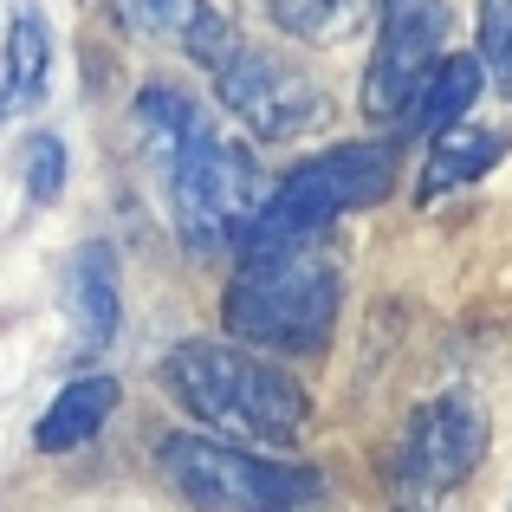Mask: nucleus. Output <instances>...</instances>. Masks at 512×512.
I'll return each mask as SVG.
<instances>
[{
    "instance_id": "f257e3e1",
    "label": "nucleus",
    "mask_w": 512,
    "mask_h": 512,
    "mask_svg": "<svg viewBox=\"0 0 512 512\" xmlns=\"http://www.w3.org/2000/svg\"><path fill=\"white\" fill-rule=\"evenodd\" d=\"M344 312V273L312 240L299 247H247L240 273L227 279V331L266 357H318Z\"/></svg>"
},
{
    "instance_id": "f03ea898",
    "label": "nucleus",
    "mask_w": 512,
    "mask_h": 512,
    "mask_svg": "<svg viewBox=\"0 0 512 512\" xmlns=\"http://www.w3.org/2000/svg\"><path fill=\"white\" fill-rule=\"evenodd\" d=\"M169 396L214 435H247V441H292L312 415V396L292 370L273 357L214 338H188L163 357Z\"/></svg>"
},
{
    "instance_id": "7ed1b4c3",
    "label": "nucleus",
    "mask_w": 512,
    "mask_h": 512,
    "mask_svg": "<svg viewBox=\"0 0 512 512\" xmlns=\"http://www.w3.org/2000/svg\"><path fill=\"white\" fill-rule=\"evenodd\" d=\"M156 467L195 512H305L325 493L318 467L266 461V454L227 448L214 435H163Z\"/></svg>"
},
{
    "instance_id": "20e7f679",
    "label": "nucleus",
    "mask_w": 512,
    "mask_h": 512,
    "mask_svg": "<svg viewBox=\"0 0 512 512\" xmlns=\"http://www.w3.org/2000/svg\"><path fill=\"white\" fill-rule=\"evenodd\" d=\"M389 188H396V143H338V150L299 163L266 195V214H260L247 247H299V240H318L331 221H344L357 208H376Z\"/></svg>"
},
{
    "instance_id": "39448f33",
    "label": "nucleus",
    "mask_w": 512,
    "mask_h": 512,
    "mask_svg": "<svg viewBox=\"0 0 512 512\" xmlns=\"http://www.w3.org/2000/svg\"><path fill=\"white\" fill-rule=\"evenodd\" d=\"M266 195L273 188H266L260 163L247 156V143H227L214 130L169 169V208H175V234H182L188 253L247 247L266 214Z\"/></svg>"
},
{
    "instance_id": "423d86ee",
    "label": "nucleus",
    "mask_w": 512,
    "mask_h": 512,
    "mask_svg": "<svg viewBox=\"0 0 512 512\" xmlns=\"http://www.w3.org/2000/svg\"><path fill=\"white\" fill-rule=\"evenodd\" d=\"M214 91H221L227 111L266 143H299V137H312V130L331 124L325 85H318L305 65H292L286 52L247 46V39H240V52L214 72Z\"/></svg>"
},
{
    "instance_id": "0eeeda50",
    "label": "nucleus",
    "mask_w": 512,
    "mask_h": 512,
    "mask_svg": "<svg viewBox=\"0 0 512 512\" xmlns=\"http://www.w3.org/2000/svg\"><path fill=\"white\" fill-rule=\"evenodd\" d=\"M448 59V7L441 0H376V52L363 72V111L396 117L415 104L428 72Z\"/></svg>"
},
{
    "instance_id": "6e6552de",
    "label": "nucleus",
    "mask_w": 512,
    "mask_h": 512,
    "mask_svg": "<svg viewBox=\"0 0 512 512\" xmlns=\"http://www.w3.org/2000/svg\"><path fill=\"white\" fill-rule=\"evenodd\" d=\"M487 409L474 396H435L409 415L396 448V487L409 500H435V493L461 487L480 461H487Z\"/></svg>"
},
{
    "instance_id": "1a4fd4ad",
    "label": "nucleus",
    "mask_w": 512,
    "mask_h": 512,
    "mask_svg": "<svg viewBox=\"0 0 512 512\" xmlns=\"http://www.w3.org/2000/svg\"><path fill=\"white\" fill-rule=\"evenodd\" d=\"M117 26H130L137 39H163V46H182L195 65L221 72L240 52V33L208 7V0H111Z\"/></svg>"
},
{
    "instance_id": "9d476101",
    "label": "nucleus",
    "mask_w": 512,
    "mask_h": 512,
    "mask_svg": "<svg viewBox=\"0 0 512 512\" xmlns=\"http://www.w3.org/2000/svg\"><path fill=\"white\" fill-rule=\"evenodd\" d=\"M65 312L85 350H104L124 325L117 305V247L111 240H78V253L65 260Z\"/></svg>"
},
{
    "instance_id": "9b49d317",
    "label": "nucleus",
    "mask_w": 512,
    "mask_h": 512,
    "mask_svg": "<svg viewBox=\"0 0 512 512\" xmlns=\"http://www.w3.org/2000/svg\"><path fill=\"white\" fill-rule=\"evenodd\" d=\"M480 85H487V65L474 59V52H448V59L428 72V85L415 91V104L402 111V130L409 137H448V130H461V117L474 111Z\"/></svg>"
},
{
    "instance_id": "f8f14e48",
    "label": "nucleus",
    "mask_w": 512,
    "mask_h": 512,
    "mask_svg": "<svg viewBox=\"0 0 512 512\" xmlns=\"http://www.w3.org/2000/svg\"><path fill=\"white\" fill-rule=\"evenodd\" d=\"M137 137H143V150H150V163L169 175L201 137H208V117H201V104L188 98L182 85H163V78H156V85L137 91Z\"/></svg>"
},
{
    "instance_id": "ddd939ff",
    "label": "nucleus",
    "mask_w": 512,
    "mask_h": 512,
    "mask_svg": "<svg viewBox=\"0 0 512 512\" xmlns=\"http://www.w3.org/2000/svg\"><path fill=\"white\" fill-rule=\"evenodd\" d=\"M117 415V376H78L52 396V409L33 422L39 454H72Z\"/></svg>"
},
{
    "instance_id": "4468645a",
    "label": "nucleus",
    "mask_w": 512,
    "mask_h": 512,
    "mask_svg": "<svg viewBox=\"0 0 512 512\" xmlns=\"http://www.w3.org/2000/svg\"><path fill=\"white\" fill-rule=\"evenodd\" d=\"M46 78H52V39H46V20L26 7L7 26V46H0V124L33 111L46 98Z\"/></svg>"
},
{
    "instance_id": "2eb2a0df",
    "label": "nucleus",
    "mask_w": 512,
    "mask_h": 512,
    "mask_svg": "<svg viewBox=\"0 0 512 512\" xmlns=\"http://www.w3.org/2000/svg\"><path fill=\"white\" fill-rule=\"evenodd\" d=\"M506 130H448V137H435L428 143V156H422V201H435V195H448V188H467V182H480L493 163L506 156Z\"/></svg>"
},
{
    "instance_id": "dca6fc26",
    "label": "nucleus",
    "mask_w": 512,
    "mask_h": 512,
    "mask_svg": "<svg viewBox=\"0 0 512 512\" xmlns=\"http://www.w3.org/2000/svg\"><path fill=\"white\" fill-rule=\"evenodd\" d=\"M273 20H279V33L325 46V39H338L357 20V0H273Z\"/></svg>"
},
{
    "instance_id": "f3484780",
    "label": "nucleus",
    "mask_w": 512,
    "mask_h": 512,
    "mask_svg": "<svg viewBox=\"0 0 512 512\" xmlns=\"http://www.w3.org/2000/svg\"><path fill=\"white\" fill-rule=\"evenodd\" d=\"M65 169H72V156H65V143L52 137V130H39V137L26 143V156H20L26 195H33V201H59V188H65Z\"/></svg>"
},
{
    "instance_id": "a211bd4d",
    "label": "nucleus",
    "mask_w": 512,
    "mask_h": 512,
    "mask_svg": "<svg viewBox=\"0 0 512 512\" xmlns=\"http://www.w3.org/2000/svg\"><path fill=\"white\" fill-rule=\"evenodd\" d=\"M480 65L512 91V0H487L480 7Z\"/></svg>"
}]
</instances>
